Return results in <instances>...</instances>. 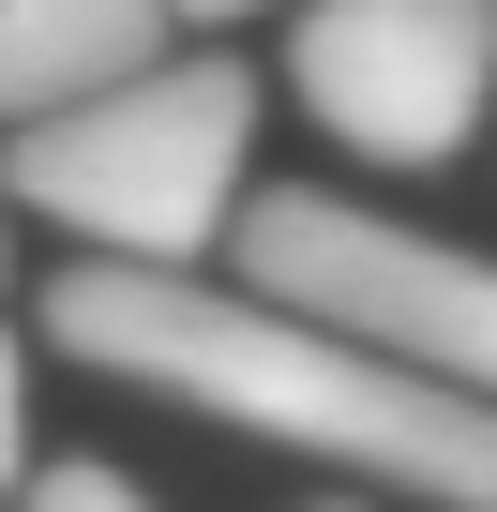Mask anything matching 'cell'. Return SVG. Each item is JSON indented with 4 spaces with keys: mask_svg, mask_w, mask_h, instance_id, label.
<instances>
[{
    "mask_svg": "<svg viewBox=\"0 0 497 512\" xmlns=\"http://www.w3.org/2000/svg\"><path fill=\"white\" fill-rule=\"evenodd\" d=\"M46 332L91 362V377H136L166 407H211L272 452H317L347 482H407L437 512H497V407L332 332V317H287L257 287H211V272H121V256H76L46 272Z\"/></svg>",
    "mask_w": 497,
    "mask_h": 512,
    "instance_id": "6da1fadb",
    "label": "cell"
},
{
    "mask_svg": "<svg viewBox=\"0 0 497 512\" xmlns=\"http://www.w3.org/2000/svg\"><path fill=\"white\" fill-rule=\"evenodd\" d=\"M257 151V76L241 61H151L136 91H91L61 121H31L16 151V211H61L76 256H121V272H196L211 241H241L226 181Z\"/></svg>",
    "mask_w": 497,
    "mask_h": 512,
    "instance_id": "7a4b0ae2",
    "label": "cell"
},
{
    "mask_svg": "<svg viewBox=\"0 0 497 512\" xmlns=\"http://www.w3.org/2000/svg\"><path fill=\"white\" fill-rule=\"evenodd\" d=\"M226 272L287 317H332V332H362V347L497 407V256H467V241H422L392 211H347V196L287 181V196H241Z\"/></svg>",
    "mask_w": 497,
    "mask_h": 512,
    "instance_id": "3957f363",
    "label": "cell"
},
{
    "mask_svg": "<svg viewBox=\"0 0 497 512\" xmlns=\"http://www.w3.org/2000/svg\"><path fill=\"white\" fill-rule=\"evenodd\" d=\"M287 91L362 166H452L497 106V0H302Z\"/></svg>",
    "mask_w": 497,
    "mask_h": 512,
    "instance_id": "277c9868",
    "label": "cell"
},
{
    "mask_svg": "<svg viewBox=\"0 0 497 512\" xmlns=\"http://www.w3.org/2000/svg\"><path fill=\"white\" fill-rule=\"evenodd\" d=\"M166 61V0H0V121H61Z\"/></svg>",
    "mask_w": 497,
    "mask_h": 512,
    "instance_id": "5b68a950",
    "label": "cell"
},
{
    "mask_svg": "<svg viewBox=\"0 0 497 512\" xmlns=\"http://www.w3.org/2000/svg\"><path fill=\"white\" fill-rule=\"evenodd\" d=\"M16 512H166L136 467H91V452H61V467H31V497Z\"/></svg>",
    "mask_w": 497,
    "mask_h": 512,
    "instance_id": "8992f818",
    "label": "cell"
},
{
    "mask_svg": "<svg viewBox=\"0 0 497 512\" xmlns=\"http://www.w3.org/2000/svg\"><path fill=\"white\" fill-rule=\"evenodd\" d=\"M31 467V377H16V332H0V482Z\"/></svg>",
    "mask_w": 497,
    "mask_h": 512,
    "instance_id": "52a82bcc",
    "label": "cell"
},
{
    "mask_svg": "<svg viewBox=\"0 0 497 512\" xmlns=\"http://www.w3.org/2000/svg\"><path fill=\"white\" fill-rule=\"evenodd\" d=\"M181 31H226V16H272V0H166Z\"/></svg>",
    "mask_w": 497,
    "mask_h": 512,
    "instance_id": "ba28073f",
    "label": "cell"
},
{
    "mask_svg": "<svg viewBox=\"0 0 497 512\" xmlns=\"http://www.w3.org/2000/svg\"><path fill=\"white\" fill-rule=\"evenodd\" d=\"M0 272H16V166H0Z\"/></svg>",
    "mask_w": 497,
    "mask_h": 512,
    "instance_id": "9c48e42d",
    "label": "cell"
},
{
    "mask_svg": "<svg viewBox=\"0 0 497 512\" xmlns=\"http://www.w3.org/2000/svg\"><path fill=\"white\" fill-rule=\"evenodd\" d=\"M317 512H362V497H317Z\"/></svg>",
    "mask_w": 497,
    "mask_h": 512,
    "instance_id": "30bf717a",
    "label": "cell"
}]
</instances>
